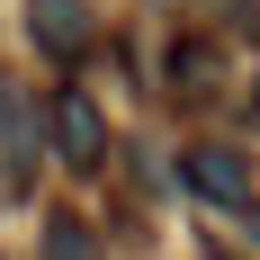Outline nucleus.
<instances>
[{
    "instance_id": "f257e3e1",
    "label": "nucleus",
    "mask_w": 260,
    "mask_h": 260,
    "mask_svg": "<svg viewBox=\"0 0 260 260\" xmlns=\"http://www.w3.org/2000/svg\"><path fill=\"white\" fill-rule=\"evenodd\" d=\"M27 45L45 54V63H90L99 54V18H90V0H27Z\"/></svg>"
},
{
    "instance_id": "f03ea898",
    "label": "nucleus",
    "mask_w": 260,
    "mask_h": 260,
    "mask_svg": "<svg viewBox=\"0 0 260 260\" xmlns=\"http://www.w3.org/2000/svg\"><path fill=\"white\" fill-rule=\"evenodd\" d=\"M180 180L188 188H198V198H207V207H251V198H260V188H251V171H242V153H234V144H198V153H180Z\"/></svg>"
},
{
    "instance_id": "7ed1b4c3",
    "label": "nucleus",
    "mask_w": 260,
    "mask_h": 260,
    "mask_svg": "<svg viewBox=\"0 0 260 260\" xmlns=\"http://www.w3.org/2000/svg\"><path fill=\"white\" fill-rule=\"evenodd\" d=\"M54 135H63V161H72V171H99L108 126H99V108L81 99V90H54Z\"/></svg>"
},
{
    "instance_id": "20e7f679",
    "label": "nucleus",
    "mask_w": 260,
    "mask_h": 260,
    "mask_svg": "<svg viewBox=\"0 0 260 260\" xmlns=\"http://www.w3.org/2000/svg\"><path fill=\"white\" fill-rule=\"evenodd\" d=\"M36 260H108V251H99V234H90V224H72V215H54L45 234H36Z\"/></svg>"
},
{
    "instance_id": "39448f33",
    "label": "nucleus",
    "mask_w": 260,
    "mask_h": 260,
    "mask_svg": "<svg viewBox=\"0 0 260 260\" xmlns=\"http://www.w3.org/2000/svg\"><path fill=\"white\" fill-rule=\"evenodd\" d=\"M242 215H251V224H260V198H251V207H242Z\"/></svg>"
}]
</instances>
